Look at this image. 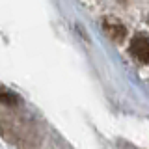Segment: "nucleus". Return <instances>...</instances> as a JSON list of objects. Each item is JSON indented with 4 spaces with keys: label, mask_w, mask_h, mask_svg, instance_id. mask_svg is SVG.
Wrapping results in <instances>:
<instances>
[{
    "label": "nucleus",
    "mask_w": 149,
    "mask_h": 149,
    "mask_svg": "<svg viewBox=\"0 0 149 149\" xmlns=\"http://www.w3.org/2000/svg\"><path fill=\"white\" fill-rule=\"evenodd\" d=\"M130 54L142 63H149V37L138 34L130 41Z\"/></svg>",
    "instance_id": "f257e3e1"
},
{
    "label": "nucleus",
    "mask_w": 149,
    "mask_h": 149,
    "mask_svg": "<svg viewBox=\"0 0 149 149\" xmlns=\"http://www.w3.org/2000/svg\"><path fill=\"white\" fill-rule=\"evenodd\" d=\"M102 28H104V32L114 41H123L125 36H127L125 24H123V22H119L118 19H114V17H106L104 21H102Z\"/></svg>",
    "instance_id": "f03ea898"
},
{
    "label": "nucleus",
    "mask_w": 149,
    "mask_h": 149,
    "mask_svg": "<svg viewBox=\"0 0 149 149\" xmlns=\"http://www.w3.org/2000/svg\"><path fill=\"white\" fill-rule=\"evenodd\" d=\"M0 102H4V104H8V106H13V104H17V97L13 95L11 91L0 88Z\"/></svg>",
    "instance_id": "7ed1b4c3"
},
{
    "label": "nucleus",
    "mask_w": 149,
    "mask_h": 149,
    "mask_svg": "<svg viewBox=\"0 0 149 149\" xmlns=\"http://www.w3.org/2000/svg\"><path fill=\"white\" fill-rule=\"evenodd\" d=\"M147 22H149V19H147Z\"/></svg>",
    "instance_id": "20e7f679"
}]
</instances>
